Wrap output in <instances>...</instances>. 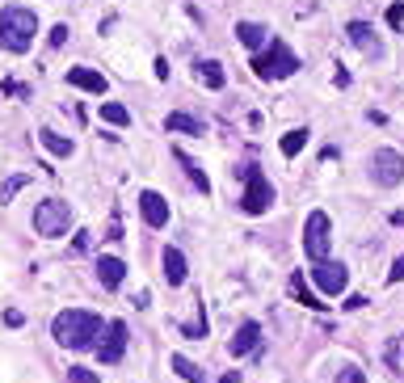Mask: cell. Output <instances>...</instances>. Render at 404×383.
Masks as SVG:
<instances>
[{
  "label": "cell",
  "instance_id": "31",
  "mask_svg": "<svg viewBox=\"0 0 404 383\" xmlns=\"http://www.w3.org/2000/svg\"><path fill=\"white\" fill-rule=\"evenodd\" d=\"M89 245H93V240H89V232H76V240H72V253H89Z\"/></svg>",
  "mask_w": 404,
  "mask_h": 383
},
{
  "label": "cell",
  "instance_id": "29",
  "mask_svg": "<svg viewBox=\"0 0 404 383\" xmlns=\"http://www.w3.org/2000/svg\"><path fill=\"white\" fill-rule=\"evenodd\" d=\"M388 25H392V30L404 25V4H392V8H388Z\"/></svg>",
  "mask_w": 404,
  "mask_h": 383
},
{
  "label": "cell",
  "instance_id": "35",
  "mask_svg": "<svg viewBox=\"0 0 404 383\" xmlns=\"http://www.w3.org/2000/svg\"><path fill=\"white\" fill-rule=\"evenodd\" d=\"M219 383H240V375H236V371H228V375H223Z\"/></svg>",
  "mask_w": 404,
  "mask_h": 383
},
{
  "label": "cell",
  "instance_id": "26",
  "mask_svg": "<svg viewBox=\"0 0 404 383\" xmlns=\"http://www.w3.org/2000/svg\"><path fill=\"white\" fill-rule=\"evenodd\" d=\"M181 337H190V342H202L207 337V312H202V304H198V320L194 325H181Z\"/></svg>",
  "mask_w": 404,
  "mask_h": 383
},
{
  "label": "cell",
  "instance_id": "34",
  "mask_svg": "<svg viewBox=\"0 0 404 383\" xmlns=\"http://www.w3.org/2000/svg\"><path fill=\"white\" fill-rule=\"evenodd\" d=\"M105 240H122V223H118V219L110 223V232H105Z\"/></svg>",
  "mask_w": 404,
  "mask_h": 383
},
{
  "label": "cell",
  "instance_id": "27",
  "mask_svg": "<svg viewBox=\"0 0 404 383\" xmlns=\"http://www.w3.org/2000/svg\"><path fill=\"white\" fill-rule=\"evenodd\" d=\"M67 383H101L89 367H67Z\"/></svg>",
  "mask_w": 404,
  "mask_h": 383
},
{
  "label": "cell",
  "instance_id": "17",
  "mask_svg": "<svg viewBox=\"0 0 404 383\" xmlns=\"http://www.w3.org/2000/svg\"><path fill=\"white\" fill-rule=\"evenodd\" d=\"M169 367H173V371H177L185 383H207V371H202L198 363H190L185 354H173V358H169Z\"/></svg>",
  "mask_w": 404,
  "mask_h": 383
},
{
  "label": "cell",
  "instance_id": "20",
  "mask_svg": "<svg viewBox=\"0 0 404 383\" xmlns=\"http://www.w3.org/2000/svg\"><path fill=\"white\" fill-rule=\"evenodd\" d=\"M164 131H177V135H202V122L190 118V114H169V118H164Z\"/></svg>",
  "mask_w": 404,
  "mask_h": 383
},
{
  "label": "cell",
  "instance_id": "19",
  "mask_svg": "<svg viewBox=\"0 0 404 383\" xmlns=\"http://www.w3.org/2000/svg\"><path fill=\"white\" fill-rule=\"evenodd\" d=\"M173 156H177V164L185 169V177H190V181H194V186L202 190V194H211V177L202 173V164H198V160H190L185 152H173Z\"/></svg>",
  "mask_w": 404,
  "mask_h": 383
},
{
  "label": "cell",
  "instance_id": "30",
  "mask_svg": "<svg viewBox=\"0 0 404 383\" xmlns=\"http://www.w3.org/2000/svg\"><path fill=\"white\" fill-rule=\"evenodd\" d=\"M67 34H72V30H67V25L59 21V25L51 30V46H63V42H67Z\"/></svg>",
  "mask_w": 404,
  "mask_h": 383
},
{
  "label": "cell",
  "instance_id": "11",
  "mask_svg": "<svg viewBox=\"0 0 404 383\" xmlns=\"http://www.w3.org/2000/svg\"><path fill=\"white\" fill-rule=\"evenodd\" d=\"M139 215H143L148 228H164V223H169V202H164V194L143 190V194H139Z\"/></svg>",
  "mask_w": 404,
  "mask_h": 383
},
{
  "label": "cell",
  "instance_id": "6",
  "mask_svg": "<svg viewBox=\"0 0 404 383\" xmlns=\"http://www.w3.org/2000/svg\"><path fill=\"white\" fill-rule=\"evenodd\" d=\"M329 245H333V223H329L325 211H312L308 223H304V253H308V261H325Z\"/></svg>",
  "mask_w": 404,
  "mask_h": 383
},
{
  "label": "cell",
  "instance_id": "1",
  "mask_svg": "<svg viewBox=\"0 0 404 383\" xmlns=\"http://www.w3.org/2000/svg\"><path fill=\"white\" fill-rule=\"evenodd\" d=\"M101 333H105L101 316L97 312H84V308H67V312H59L51 320V337L59 346H67V350H93Z\"/></svg>",
  "mask_w": 404,
  "mask_h": 383
},
{
  "label": "cell",
  "instance_id": "32",
  "mask_svg": "<svg viewBox=\"0 0 404 383\" xmlns=\"http://www.w3.org/2000/svg\"><path fill=\"white\" fill-rule=\"evenodd\" d=\"M4 325H8V329H21V325H25V316H21L17 308H8V312H4Z\"/></svg>",
  "mask_w": 404,
  "mask_h": 383
},
{
  "label": "cell",
  "instance_id": "2",
  "mask_svg": "<svg viewBox=\"0 0 404 383\" xmlns=\"http://www.w3.org/2000/svg\"><path fill=\"white\" fill-rule=\"evenodd\" d=\"M34 34H38L34 8H21V4H4V8H0V46H4V51L25 55V51L34 46Z\"/></svg>",
  "mask_w": 404,
  "mask_h": 383
},
{
  "label": "cell",
  "instance_id": "10",
  "mask_svg": "<svg viewBox=\"0 0 404 383\" xmlns=\"http://www.w3.org/2000/svg\"><path fill=\"white\" fill-rule=\"evenodd\" d=\"M346 34H350V42H354L367 59H384V42L375 38V30H371L367 21H350V25H346Z\"/></svg>",
  "mask_w": 404,
  "mask_h": 383
},
{
  "label": "cell",
  "instance_id": "14",
  "mask_svg": "<svg viewBox=\"0 0 404 383\" xmlns=\"http://www.w3.org/2000/svg\"><path fill=\"white\" fill-rule=\"evenodd\" d=\"M160 266H164V283H169V287H181V283H185V253H181V249L169 245V249L160 253Z\"/></svg>",
  "mask_w": 404,
  "mask_h": 383
},
{
  "label": "cell",
  "instance_id": "5",
  "mask_svg": "<svg viewBox=\"0 0 404 383\" xmlns=\"http://www.w3.org/2000/svg\"><path fill=\"white\" fill-rule=\"evenodd\" d=\"M72 228V207L63 198H42L34 207V232L38 236H63Z\"/></svg>",
  "mask_w": 404,
  "mask_h": 383
},
{
  "label": "cell",
  "instance_id": "24",
  "mask_svg": "<svg viewBox=\"0 0 404 383\" xmlns=\"http://www.w3.org/2000/svg\"><path fill=\"white\" fill-rule=\"evenodd\" d=\"M291 295H295V299H299L304 308H316V312L325 308V304H320V299H316V295H312V291L304 287V274H295V278H291Z\"/></svg>",
  "mask_w": 404,
  "mask_h": 383
},
{
  "label": "cell",
  "instance_id": "22",
  "mask_svg": "<svg viewBox=\"0 0 404 383\" xmlns=\"http://www.w3.org/2000/svg\"><path fill=\"white\" fill-rule=\"evenodd\" d=\"M198 80H202L207 89H223V63L202 59V63H198Z\"/></svg>",
  "mask_w": 404,
  "mask_h": 383
},
{
  "label": "cell",
  "instance_id": "3",
  "mask_svg": "<svg viewBox=\"0 0 404 383\" xmlns=\"http://www.w3.org/2000/svg\"><path fill=\"white\" fill-rule=\"evenodd\" d=\"M253 72H257L261 80H287V76H295V72H299V55H295L282 38H270V42H266V51L253 59Z\"/></svg>",
  "mask_w": 404,
  "mask_h": 383
},
{
  "label": "cell",
  "instance_id": "33",
  "mask_svg": "<svg viewBox=\"0 0 404 383\" xmlns=\"http://www.w3.org/2000/svg\"><path fill=\"white\" fill-rule=\"evenodd\" d=\"M388 283H404V257H396V266L388 270Z\"/></svg>",
  "mask_w": 404,
  "mask_h": 383
},
{
  "label": "cell",
  "instance_id": "18",
  "mask_svg": "<svg viewBox=\"0 0 404 383\" xmlns=\"http://www.w3.org/2000/svg\"><path fill=\"white\" fill-rule=\"evenodd\" d=\"M38 143H42L51 156H63V160L76 152V143H72V139H63V135H55V131H38Z\"/></svg>",
  "mask_w": 404,
  "mask_h": 383
},
{
  "label": "cell",
  "instance_id": "7",
  "mask_svg": "<svg viewBox=\"0 0 404 383\" xmlns=\"http://www.w3.org/2000/svg\"><path fill=\"white\" fill-rule=\"evenodd\" d=\"M371 181L384 186V190H392V186H400L404 181V156L396 152V148H379V152H371Z\"/></svg>",
  "mask_w": 404,
  "mask_h": 383
},
{
  "label": "cell",
  "instance_id": "23",
  "mask_svg": "<svg viewBox=\"0 0 404 383\" xmlns=\"http://www.w3.org/2000/svg\"><path fill=\"white\" fill-rule=\"evenodd\" d=\"M101 122H110V126H126V122H131V110L118 105V101H101Z\"/></svg>",
  "mask_w": 404,
  "mask_h": 383
},
{
  "label": "cell",
  "instance_id": "25",
  "mask_svg": "<svg viewBox=\"0 0 404 383\" xmlns=\"http://www.w3.org/2000/svg\"><path fill=\"white\" fill-rule=\"evenodd\" d=\"M25 186H30V173H13V177L0 186V202H13V194H17V190H25Z\"/></svg>",
  "mask_w": 404,
  "mask_h": 383
},
{
  "label": "cell",
  "instance_id": "12",
  "mask_svg": "<svg viewBox=\"0 0 404 383\" xmlns=\"http://www.w3.org/2000/svg\"><path fill=\"white\" fill-rule=\"evenodd\" d=\"M67 84L84 89V93H97V97H105V89H110V80L101 72H93V67H67Z\"/></svg>",
  "mask_w": 404,
  "mask_h": 383
},
{
  "label": "cell",
  "instance_id": "13",
  "mask_svg": "<svg viewBox=\"0 0 404 383\" xmlns=\"http://www.w3.org/2000/svg\"><path fill=\"white\" fill-rule=\"evenodd\" d=\"M257 346H261V325H257V320H245V325L236 329V337H232V354L245 358V354H253Z\"/></svg>",
  "mask_w": 404,
  "mask_h": 383
},
{
  "label": "cell",
  "instance_id": "16",
  "mask_svg": "<svg viewBox=\"0 0 404 383\" xmlns=\"http://www.w3.org/2000/svg\"><path fill=\"white\" fill-rule=\"evenodd\" d=\"M236 38H240L245 46H253V51H257V46H266V42H270V30H266L261 21H236Z\"/></svg>",
  "mask_w": 404,
  "mask_h": 383
},
{
  "label": "cell",
  "instance_id": "28",
  "mask_svg": "<svg viewBox=\"0 0 404 383\" xmlns=\"http://www.w3.org/2000/svg\"><path fill=\"white\" fill-rule=\"evenodd\" d=\"M337 383H371V379H367V375L350 363V367H341V371H337Z\"/></svg>",
  "mask_w": 404,
  "mask_h": 383
},
{
  "label": "cell",
  "instance_id": "21",
  "mask_svg": "<svg viewBox=\"0 0 404 383\" xmlns=\"http://www.w3.org/2000/svg\"><path fill=\"white\" fill-rule=\"evenodd\" d=\"M278 148H282V156H287V160H291V156H299V152L308 148V126H295V131H287Z\"/></svg>",
  "mask_w": 404,
  "mask_h": 383
},
{
  "label": "cell",
  "instance_id": "4",
  "mask_svg": "<svg viewBox=\"0 0 404 383\" xmlns=\"http://www.w3.org/2000/svg\"><path fill=\"white\" fill-rule=\"evenodd\" d=\"M236 177L245 181L240 211H245V215H261V211H270V202H274V186H270V177H266L257 164H245V169H236Z\"/></svg>",
  "mask_w": 404,
  "mask_h": 383
},
{
  "label": "cell",
  "instance_id": "9",
  "mask_svg": "<svg viewBox=\"0 0 404 383\" xmlns=\"http://www.w3.org/2000/svg\"><path fill=\"white\" fill-rule=\"evenodd\" d=\"M122 354H126V325L122 320H110L105 325V337L97 342V358L114 367V363H122Z\"/></svg>",
  "mask_w": 404,
  "mask_h": 383
},
{
  "label": "cell",
  "instance_id": "15",
  "mask_svg": "<svg viewBox=\"0 0 404 383\" xmlns=\"http://www.w3.org/2000/svg\"><path fill=\"white\" fill-rule=\"evenodd\" d=\"M97 278H101V287H105V291H118V287H122V278H126L122 257H97Z\"/></svg>",
  "mask_w": 404,
  "mask_h": 383
},
{
  "label": "cell",
  "instance_id": "8",
  "mask_svg": "<svg viewBox=\"0 0 404 383\" xmlns=\"http://www.w3.org/2000/svg\"><path fill=\"white\" fill-rule=\"evenodd\" d=\"M312 283L325 291V295H346V287H350V270L341 266V261H312Z\"/></svg>",
  "mask_w": 404,
  "mask_h": 383
}]
</instances>
